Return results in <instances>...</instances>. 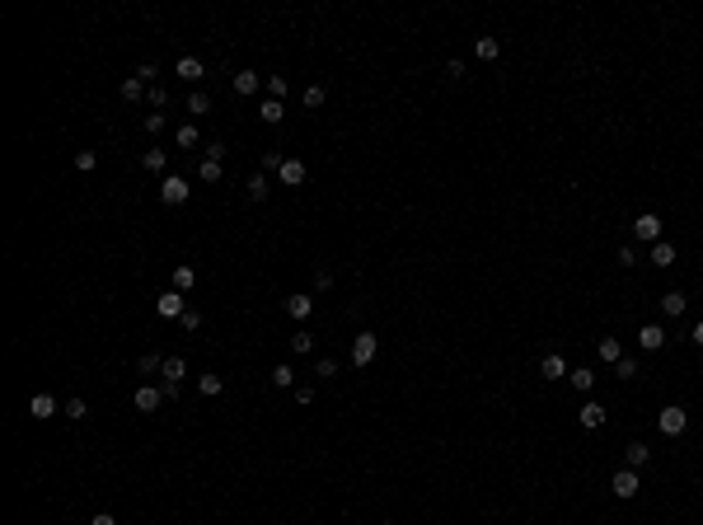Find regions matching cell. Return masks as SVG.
<instances>
[{"mask_svg": "<svg viewBox=\"0 0 703 525\" xmlns=\"http://www.w3.org/2000/svg\"><path fill=\"white\" fill-rule=\"evenodd\" d=\"M619 357H624V342H619V338H600V361H610V366H614Z\"/></svg>", "mask_w": 703, "mask_h": 525, "instance_id": "d4e9b609", "label": "cell"}, {"mask_svg": "<svg viewBox=\"0 0 703 525\" xmlns=\"http://www.w3.org/2000/svg\"><path fill=\"white\" fill-rule=\"evenodd\" d=\"M89 525H118V521H113L108 511H99V516H94V521H89Z\"/></svg>", "mask_w": 703, "mask_h": 525, "instance_id": "7dc6e473", "label": "cell"}, {"mask_svg": "<svg viewBox=\"0 0 703 525\" xmlns=\"http://www.w3.org/2000/svg\"><path fill=\"white\" fill-rule=\"evenodd\" d=\"M656 427H661V436H680V432L689 427V413H684L680 403H666V408L656 413Z\"/></svg>", "mask_w": 703, "mask_h": 525, "instance_id": "7a4b0ae2", "label": "cell"}, {"mask_svg": "<svg viewBox=\"0 0 703 525\" xmlns=\"http://www.w3.org/2000/svg\"><path fill=\"white\" fill-rule=\"evenodd\" d=\"M197 390L207 394V399H216V394L225 390V380H221V375H216V370H211V375H202V380H197Z\"/></svg>", "mask_w": 703, "mask_h": 525, "instance_id": "e575fe53", "label": "cell"}, {"mask_svg": "<svg viewBox=\"0 0 703 525\" xmlns=\"http://www.w3.org/2000/svg\"><path fill=\"white\" fill-rule=\"evenodd\" d=\"M624 455H628V469H643V465L651 460V446H643V441H633V446H628Z\"/></svg>", "mask_w": 703, "mask_h": 525, "instance_id": "cb8c5ba5", "label": "cell"}, {"mask_svg": "<svg viewBox=\"0 0 703 525\" xmlns=\"http://www.w3.org/2000/svg\"><path fill=\"white\" fill-rule=\"evenodd\" d=\"M568 380H572V390H581V394H591V390H596V375H591V366L568 370Z\"/></svg>", "mask_w": 703, "mask_h": 525, "instance_id": "44dd1931", "label": "cell"}, {"mask_svg": "<svg viewBox=\"0 0 703 525\" xmlns=\"http://www.w3.org/2000/svg\"><path fill=\"white\" fill-rule=\"evenodd\" d=\"M85 413H89V403H85V399H66V418H71V422H80Z\"/></svg>", "mask_w": 703, "mask_h": 525, "instance_id": "f35d334b", "label": "cell"}, {"mask_svg": "<svg viewBox=\"0 0 703 525\" xmlns=\"http://www.w3.org/2000/svg\"><path fill=\"white\" fill-rule=\"evenodd\" d=\"M267 192H272V183H267V174H254V179H249V202H263Z\"/></svg>", "mask_w": 703, "mask_h": 525, "instance_id": "f1b7e54d", "label": "cell"}, {"mask_svg": "<svg viewBox=\"0 0 703 525\" xmlns=\"http://www.w3.org/2000/svg\"><path fill=\"white\" fill-rule=\"evenodd\" d=\"M230 85H234V94H239V99H254V94L263 89V76H254V71H234Z\"/></svg>", "mask_w": 703, "mask_h": 525, "instance_id": "9c48e42d", "label": "cell"}, {"mask_svg": "<svg viewBox=\"0 0 703 525\" xmlns=\"http://www.w3.org/2000/svg\"><path fill=\"white\" fill-rule=\"evenodd\" d=\"M291 352H314V333H310V328H295V333H291Z\"/></svg>", "mask_w": 703, "mask_h": 525, "instance_id": "d6a6232c", "label": "cell"}, {"mask_svg": "<svg viewBox=\"0 0 703 525\" xmlns=\"http://www.w3.org/2000/svg\"><path fill=\"white\" fill-rule=\"evenodd\" d=\"M324 99H328V94H324V85H310V89L300 94V104H305V108H324Z\"/></svg>", "mask_w": 703, "mask_h": 525, "instance_id": "d590c367", "label": "cell"}, {"mask_svg": "<svg viewBox=\"0 0 703 525\" xmlns=\"http://www.w3.org/2000/svg\"><path fill=\"white\" fill-rule=\"evenodd\" d=\"M689 338H694V342H699V347H703V319H699V324H694V328H689Z\"/></svg>", "mask_w": 703, "mask_h": 525, "instance_id": "bcb514c9", "label": "cell"}, {"mask_svg": "<svg viewBox=\"0 0 703 525\" xmlns=\"http://www.w3.org/2000/svg\"><path fill=\"white\" fill-rule=\"evenodd\" d=\"M539 370H544V380H568V361L558 352H548L544 361H539Z\"/></svg>", "mask_w": 703, "mask_h": 525, "instance_id": "2e32d148", "label": "cell"}, {"mask_svg": "<svg viewBox=\"0 0 703 525\" xmlns=\"http://www.w3.org/2000/svg\"><path fill=\"white\" fill-rule=\"evenodd\" d=\"M188 192H192V188H188V179H179V174H164V179H159V202H164V207H183Z\"/></svg>", "mask_w": 703, "mask_h": 525, "instance_id": "6da1fadb", "label": "cell"}, {"mask_svg": "<svg viewBox=\"0 0 703 525\" xmlns=\"http://www.w3.org/2000/svg\"><path fill=\"white\" fill-rule=\"evenodd\" d=\"M638 370H643V366H638L633 357H619V361H614V375H624V380H633Z\"/></svg>", "mask_w": 703, "mask_h": 525, "instance_id": "74e56055", "label": "cell"}, {"mask_svg": "<svg viewBox=\"0 0 703 525\" xmlns=\"http://www.w3.org/2000/svg\"><path fill=\"white\" fill-rule=\"evenodd\" d=\"M192 287H197V272H192L188 262H179V267H174V291H179V295H188Z\"/></svg>", "mask_w": 703, "mask_h": 525, "instance_id": "ffe728a7", "label": "cell"}, {"mask_svg": "<svg viewBox=\"0 0 703 525\" xmlns=\"http://www.w3.org/2000/svg\"><path fill=\"white\" fill-rule=\"evenodd\" d=\"M633 235L647 239V244H656V239H661V216H656V211H643V216L633 221Z\"/></svg>", "mask_w": 703, "mask_h": 525, "instance_id": "52a82bcc", "label": "cell"}, {"mask_svg": "<svg viewBox=\"0 0 703 525\" xmlns=\"http://www.w3.org/2000/svg\"><path fill=\"white\" fill-rule=\"evenodd\" d=\"M310 310H314V295H310V291H300V295H291V300H287V315L291 319H310Z\"/></svg>", "mask_w": 703, "mask_h": 525, "instance_id": "9a60e30c", "label": "cell"}, {"mask_svg": "<svg viewBox=\"0 0 703 525\" xmlns=\"http://www.w3.org/2000/svg\"><path fill=\"white\" fill-rule=\"evenodd\" d=\"M651 262H656V267H671V262H676V244L656 239V244H651Z\"/></svg>", "mask_w": 703, "mask_h": 525, "instance_id": "603a6c76", "label": "cell"}, {"mask_svg": "<svg viewBox=\"0 0 703 525\" xmlns=\"http://www.w3.org/2000/svg\"><path fill=\"white\" fill-rule=\"evenodd\" d=\"M183 328H188V333H192V328H202V315H197V310H192V305H188V310H183Z\"/></svg>", "mask_w": 703, "mask_h": 525, "instance_id": "ee69618b", "label": "cell"}, {"mask_svg": "<svg viewBox=\"0 0 703 525\" xmlns=\"http://www.w3.org/2000/svg\"><path fill=\"white\" fill-rule=\"evenodd\" d=\"M661 310H666L671 319L684 315V310H689V295H684V291H666V295H661Z\"/></svg>", "mask_w": 703, "mask_h": 525, "instance_id": "e0dca14e", "label": "cell"}, {"mask_svg": "<svg viewBox=\"0 0 703 525\" xmlns=\"http://www.w3.org/2000/svg\"><path fill=\"white\" fill-rule=\"evenodd\" d=\"M577 422H581L586 432H596V427H605V408H600L596 399H586V403L577 408Z\"/></svg>", "mask_w": 703, "mask_h": 525, "instance_id": "30bf717a", "label": "cell"}, {"mask_svg": "<svg viewBox=\"0 0 703 525\" xmlns=\"http://www.w3.org/2000/svg\"><path fill=\"white\" fill-rule=\"evenodd\" d=\"M131 403H136L141 413H155L159 403H164V390H159V385H136V394H131Z\"/></svg>", "mask_w": 703, "mask_h": 525, "instance_id": "8992f818", "label": "cell"}, {"mask_svg": "<svg viewBox=\"0 0 703 525\" xmlns=\"http://www.w3.org/2000/svg\"><path fill=\"white\" fill-rule=\"evenodd\" d=\"M141 89H146V80H141V76H127V80H122V99H127V104H136V99H141Z\"/></svg>", "mask_w": 703, "mask_h": 525, "instance_id": "4dcf8cb0", "label": "cell"}, {"mask_svg": "<svg viewBox=\"0 0 703 525\" xmlns=\"http://www.w3.org/2000/svg\"><path fill=\"white\" fill-rule=\"evenodd\" d=\"M333 287V272L328 267H314V291H328Z\"/></svg>", "mask_w": 703, "mask_h": 525, "instance_id": "b9f144b4", "label": "cell"}, {"mask_svg": "<svg viewBox=\"0 0 703 525\" xmlns=\"http://www.w3.org/2000/svg\"><path fill=\"white\" fill-rule=\"evenodd\" d=\"M287 94H291L287 76H267V99H287Z\"/></svg>", "mask_w": 703, "mask_h": 525, "instance_id": "f546056e", "label": "cell"}, {"mask_svg": "<svg viewBox=\"0 0 703 525\" xmlns=\"http://www.w3.org/2000/svg\"><path fill=\"white\" fill-rule=\"evenodd\" d=\"M146 99H150V108H164V104H169V94H164L159 85H155V89H150V94H146Z\"/></svg>", "mask_w": 703, "mask_h": 525, "instance_id": "f6af8a7d", "label": "cell"}, {"mask_svg": "<svg viewBox=\"0 0 703 525\" xmlns=\"http://www.w3.org/2000/svg\"><path fill=\"white\" fill-rule=\"evenodd\" d=\"M277 179H282V183H287V188H300V183H305V179H310V169H305V159H295V155H291V159H282V169H277Z\"/></svg>", "mask_w": 703, "mask_h": 525, "instance_id": "5b68a950", "label": "cell"}, {"mask_svg": "<svg viewBox=\"0 0 703 525\" xmlns=\"http://www.w3.org/2000/svg\"><path fill=\"white\" fill-rule=\"evenodd\" d=\"M272 385H277V390H291V385H295V370H291V361L272 366Z\"/></svg>", "mask_w": 703, "mask_h": 525, "instance_id": "4316f807", "label": "cell"}, {"mask_svg": "<svg viewBox=\"0 0 703 525\" xmlns=\"http://www.w3.org/2000/svg\"><path fill=\"white\" fill-rule=\"evenodd\" d=\"M375 352H380V338L366 328V333H357L352 338V366H370L375 361Z\"/></svg>", "mask_w": 703, "mask_h": 525, "instance_id": "3957f363", "label": "cell"}, {"mask_svg": "<svg viewBox=\"0 0 703 525\" xmlns=\"http://www.w3.org/2000/svg\"><path fill=\"white\" fill-rule=\"evenodd\" d=\"M258 118L267 122V127H277V122L287 118V108H282V99H263V104H258Z\"/></svg>", "mask_w": 703, "mask_h": 525, "instance_id": "ac0fdd59", "label": "cell"}, {"mask_svg": "<svg viewBox=\"0 0 703 525\" xmlns=\"http://www.w3.org/2000/svg\"><path fill=\"white\" fill-rule=\"evenodd\" d=\"M136 370H141V375H155V370H164V357H155V352H141Z\"/></svg>", "mask_w": 703, "mask_h": 525, "instance_id": "836d02e7", "label": "cell"}, {"mask_svg": "<svg viewBox=\"0 0 703 525\" xmlns=\"http://www.w3.org/2000/svg\"><path fill=\"white\" fill-rule=\"evenodd\" d=\"M155 310H159V315H164V319H183V310H188V300H183L179 291L169 287V291H164V295H159V300H155Z\"/></svg>", "mask_w": 703, "mask_h": 525, "instance_id": "ba28073f", "label": "cell"}, {"mask_svg": "<svg viewBox=\"0 0 703 525\" xmlns=\"http://www.w3.org/2000/svg\"><path fill=\"white\" fill-rule=\"evenodd\" d=\"M197 179H202V183H221V179H225L221 155H207V159H202V164H197Z\"/></svg>", "mask_w": 703, "mask_h": 525, "instance_id": "4fadbf2b", "label": "cell"}, {"mask_svg": "<svg viewBox=\"0 0 703 525\" xmlns=\"http://www.w3.org/2000/svg\"><path fill=\"white\" fill-rule=\"evenodd\" d=\"M94 164H99V155H94V150H76V169H80V174H89Z\"/></svg>", "mask_w": 703, "mask_h": 525, "instance_id": "60d3db41", "label": "cell"}, {"mask_svg": "<svg viewBox=\"0 0 703 525\" xmlns=\"http://www.w3.org/2000/svg\"><path fill=\"white\" fill-rule=\"evenodd\" d=\"M473 56H478V61H497V56H502V43H497V38H473Z\"/></svg>", "mask_w": 703, "mask_h": 525, "instance_id": "d6986e66", "label": "cell"}, {"mask_svg": "<svg viewBox=\"0 0 703 525\" xmlns=\"http://www.w3.org/2000/svg\"><path fill=\"white\" fill-rule=\"evenodd\" d=\"M28 418H38V422L56 418V399L52 394H33V399H28Z\"/></svg>", "mask_w": 703, "mask_h": 525, "instance_id": "7c38bea8", "label": "cell"}, {"mask_svg": "<svg viewBox=\"0 0 703 525\" xmlns=\"http://www.w3.org/2000/svg\"><path fill=\"white\" fill-rule=\"evenodd\" d=\"M314 375H319V380H333V375H338V361H333V357H319V361H314Z\"/></svg>", "mask_w": 703, "mask_h": 525, "instance_id": "8d00e7d4", "label": "cell"}, {"mask_svg": "<svg viewBox=\"0 0 703 525\" xmlns=\"http://www.w3.org/2000/svg\"><path fill=\"white\" fill-rule=\"evenodd\" d=\"M188 113H192V118H202V113H211V94H202V89H192V94H188Z\"/></svg>", "mask_w": 703, "mask_h": 525, "instance_id": "484cf974", "label": "cell"}, {"mask_svg": "<svg viewBox=\"0 0 703 525\" xmlns=\"http://www.w3.org/2000/svg\"><path fill=\"white\" fill-rule=\"evenodd\" d=\"M164 127H169V118H164V113H146V131H150V136H159Z\"/></svg>", "mask_w": 703, "mask_h": 525, "instance_id": "ab89813d", "label": "cell"}, {"mask_svg": "<svg viewBox=\"0 0 703 525\" xmlns=\"http://www.w3.org/2000/svg\"><path fill=\"white\" fill-rule=\"evenodd\" d=\"M202 76H207V66H202L197 56H179V80H188V85H197Z\"/></svg>", "mask_w": 703, "mask_h": 525, "instance_id": "5bb4252c", "label": "cell"}, {"mask_svg": "<svg viewBox=\"0 0 703 525\" xmlns=\"http://www.w3.org/2000/svg\"><path fill=\"white\" fill-rule=\"evenodd\" d=\"M638 488H643V483H638V469H628V465L610 478V493H614V498H624V502L638 498Z\"/></svg>", "mask_w": 703, "mask_h": 525, "instance_id": "277c9868", "label": "cell"}, {"mask_svg": "<svg viewBox=\"0 0 703 525\" xmlns=\"http://www.w3.org/2000/svg\"><path fill=\"white\" fill-rule=\"evenodd\" d=\"M164 380H174V385H183V375H188V361L183 357H164V370H159Z\"/></svg>", "mask_w": 703, "mask_h": 525, "instance_id": "7402d4cb", "label": "cell"}, {"mask_svg": "<svg viewBox=\"0 0 703 525\" xmlns=\"http://www.w3.org/2000/svg\"><path fill=\"white\" fill-rule=\"evenodd\" d=\"M197 141H202V131L192 127V122H179V146H183V150H192Z\"/></svg>", "mask_w": 703, "mask_h": 525, "instance_id": "1f68e13d", "label": "cell"}, {"mask_svg": "<svg viewBox=\"0 0 703 525\" xmlns=\"http://www.w3.org/2000/svg\"><path fill=\"white\" fill-rule=\"evenodd\" d=\"M277 169H282V155H277V150H267V155H263V174H277Z\"/></svg>", "mask_w": 703, "mask_h": 525, "instance_id": "7bdbcfd3", "label": "cell"}, {"mask_svg": "<svg viewBox=\"0 0 703 525\" xmlns=\"http://www.w3.org/2000/svg\"><path fill=\"white\" fill-rule=\"evenodd\" d=\"M141 164H146L150 174H159V179H164V164H169V155H164V150H146V155H141Z\"/></svg>", "mask_w": 703, "mask_h": 525, "instance_id": "83f0119b", "label": "cell"}, {"mask_svg": "<svg viewBox=\"0 0 703 525\" xmlns=\"http://www.w3.org/2000/svg\"><path fill=\"white\" fill-rule=\"evenodd\" d=\"M638 342H643V352H661L666 347V328L661 324H643L638 328Z\"/></svg>", "mask_w": 703, "mask_h": 525, "instance_id": "8fae6325", "label": "cell"}]
</instances>
